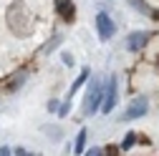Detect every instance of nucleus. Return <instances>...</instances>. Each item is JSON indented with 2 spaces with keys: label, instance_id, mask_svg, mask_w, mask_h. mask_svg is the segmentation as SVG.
Wrapping results in <instances>:
<instances>
[{
  "label": "nucleus",
  "instance_id": "nucleus-1",
  "mask_svg": "<svg viewBox=\"0 0 159 156\" xmlns=\"http://www.w3.org/2000/svg\"><path fill=\"white\" fill-rule=\"evenodd\" d=\"M101 103H104L101 88H98V83H93V88H91V91H89V96H86L84 113H93V111H98V108H101Z\"/></svg>",
  "mask_w": 159,
  "mask_h": 156
},
{
  "label": "nucleus",
  "instance_id": "nucleus-12",
  "mask_svg": "<svg viewBox=\"0 0 159 156\" xmlns=\"http://www.w3.org/2000/svg\"><path fill=\"white\" fill-rule=\"evenodd\" d=\"M15 156H28V154H25L23 149H18V151H15Z\"/></svg>",
  "mask_w": 159,
  "mask_h": 156
},
{
  "label": "nucleus",
  "instance_id": "nucleus-9",
  "mask_svg": "<svg viewBox=\"0 0 159 156\" xmlns=\"http://www.w3.org/2000/svg\"><path fill=\"white\" fill-rule=\"evenodd\" d=\"M134 139H136L134 133H126V139H124V144H121V149H131V144H134Z\"/></svg>",
  "mask_w": 159,
  "mask_h": 156
},
{
  "label": "nucleus",
  "instance_id": "nucleus-11",
  "mask_svg": "<svg viewBox=\"0 0 159 156\" xmlns=\"http://www.w3.org/2000/svg\"><path fill=\"white\" fill-rule=\"evenodd\" d=\"M0 156H10V149H8V146H3V149H0Z\"/></svg>",
  "mask_w": 159,
  "mask_h": 156
},
{
  "label": "nucleus",
  "instance_id": "nucleus-10",
  "mask_svg": "<svg viewBox=\"0 0 159 156\" xmlns=\"http://www.w3.org/2000/svg\"><path fill=\"white\" fill-rule=\"evenodd\" d=\"M84 156H101V149H91V151H86Z\"/></svg>",
  "mask_w": 159,
  "mask_h": 156
},
{
  "label": "nucleus",
  "instance_id": "nucleus-4",
  "mask_svg": "<svg viewBox=\"0 0 159 156\" xmlns=\"http://www.w3.org/2000/svg\"><path fill=\"white\" fill-rule=\"evenodd\" d=\"M147 98H136V101H131L129 103V108H126V113H124V119L126 121H131V119H139V116H144L147 113Z\"/></svg>",
  "mask_w": 159,
  "mask_h": 156
},
{
  "label": "nucleus",
  "instance_id": "nucleus-5",
  "mask_svg": "<svg viewBox=\"0 0 159 156\" xmlns=\"http://www.w3.org/2000/svg\"><path fill=\"white\" fill-rule=\"evenodd\" d=\"M147 38H149V35L142 33V30H139V33H131V35L126 38V48H129V50H139V48L147 43Z\"/></svg>",
  "mask_w": 159,
  "mask_h": 156
},
{
  "label": "nucleus",
  "instance_id": "nucleus-7",
  "mask_svg": "<svg viewBox=\"0 0 159 156\" xmlns=\"http://www.w3.org/2000/svg\"><path fill=\"white\" fill-rule=\"evenodd\" d=\"M84 146H86V131L81 128V131H78V136H76V151H84Z\"/></svg>",
  "mask_w": 159,
  "mask_h": 156
},
{
  "label": "nucleus",
  "instance_id": "nucleus-3",
  "mask_svg": "<svg viewBox=\"0 0 159 156\" xmlns=\"http://www.w3.org/2000/svg\"><path fill=\"white\" fill-rule=\"evenodd\" d=\"M114 106H116V81H114V78H109V83H106V93H104V103H101V111L109 113Z\"/></svg>",
  "mask_w": 159,
  "mask_h": 156
},
{
  "label": "nucleus",
  "instance_id": "nucleus-8",
  "mask_svg": "<svg viewBox=\"0 0 159 156\" xmlns=\"http://www.w3.org/2000/svg\"><path fill=\"white\" fill-rule=\"evenodd\" d=\"M61 15L63 18H71L73 15V5L68 3V0H61Z\"/></svg>",
  "mask_w": 159,
  "mask_h": 156
},
{
  "label": "nucleus",
  "instance_id": "nucleus-2",
  "mask_svg": "<svg viewBox=\"0 0 159 156\" xmlns=\"http://www.w3.org/2000/svg\"><path fill=\"white\" fill-rule=\"evenodd\" d=\"M96 28H98V35H101L104 41H109V38L114 35V23H111V18L106 13H98L96 15Z\"/></svg>",
  "mask_w": 159,
  "mask_h": 156
},
{
  "label": "nucleus",
  "instance_id": "nucleus-6",
  "mask_svg": "<svg viewBox=\"0 0 159 156\" xmlns=\"http://www.w3.org/2000/svg\"><path fill=\"white\" fill-rule=\"evenodd\" d=\"M86 78H89V71H84V73H81V76H78V81H76V83H73V86H71V91H68V101H71V96H73V93H76V91H78V88H81V83H84V81H86Z\"/></svg>",
  "mask_w": 159,
  "mask_h": 156
}]
</instances>
